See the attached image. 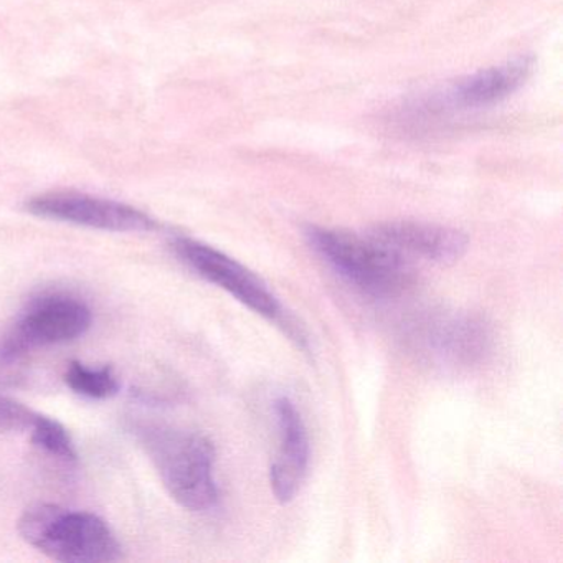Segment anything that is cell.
<instances>
[{
	"label": "cell",
	"instance_id": "13",
	"mask_svg": "<svg viewBox=\"0 0 563 563\" xmlns=\"http://www.w3.org/2000/svg\"><path fill=\"white\" fill-rule=\"evenodd\" d=\"M37 415L25 405L0 395V431L31 430Z\"/></svg>",
	"mask_w": 563,
	"mask_h": 563
},
{
	"label": "cell",
	"instance_id": "11",
	"mask_svg": "<svg viewBox=\"0 0 563 563\" xmlns=\"http://www.w3.org/2000/svg\"><path fill=\"white\" fill-rule=\"evenodd\" d=\"M65 384L84 397L104 400L114 397L120 390V382L114 375L113 368H91L80 362H71L65 372Z\"/></svg>",
	"mask_w": 563,
	"mask_h": 563
},
{
	"label": "cell",
	"instance_id": "5",
	"mask_svg": "<svg viewBox=\"0 0 563 563\" xmlns=\"http://www.w3.org/2000/svg\"><path fill=\"white\" fill-rule=\"evenodd\" d=\"M173 250L197 275L219 286L256 314L269 321L282 318L283 309L276 296L266 288L265 283L260 282L232 256L186 236H177L173 242Z\"/></svg>",
	"mask_w": 563,
	"mask_h": 563
},
{
	"label": "cell",
	"instance_id": "8",
	"mask_svg": "<svg viewBox=\"0 0 563 563\" xmlns=\"http://www.w3.org/2000/svg\"><path fill=\"white\" fill-rule=\"evenodd\" d=\"M279 428V450L269 467V484L279 503L295 499L308 474L309 437L305 421L296 405L288 397L275 401Z\"/></svg>",
	"mask_w": 563,
	"mask_h": 563
},
{
	"label": "cell",
	"instance_id": "7",
	"mask_svg": "<svg viewBox=\"0 0 563 563\" xmlns=\"http://www.w3.org/2000/svg\"><path fill=\"white\" fill-rule=\"evenodd\" d=\"M34 216L107 232H151L156 222L126 203L78 192H48L29 200Z\"/></svg>",
	"mask_w": 563,
	"mask_h": 563
},
{
	"label": "cell",
	"instance_id": "4",
	"mask_svg": "<svg viewBox=\"0 0 563 563\" xmlns=\"http://www.w3.org/2000/svg\"><path fill=\"white\" fill-rule=\"evenodd\" d=\"M90 325V308L80 299L65 295L42 296L31 302L0 342V358L14 361L35 347L74 341Z\"/></svg>",
	"mask_w": 563,
	"mask_h": 563
},
{
	"label": "cell",
	"instance_id": "6",
	"mask_svg": "<svg viewBox=\"0 0 563 563\" xmlns=\"http://www.w3.org/2000/svg\"><path fill=\"white\" fill-rule=\"evenodd\" d=\"M424 357L441 367L467 368L479 364L493 345L487 322L467 312H446L418 325L413 339Z\"/></svg>",
	"mask_w": 563,
	"mask_h": 563
},
{
	"label": "cell",
	"instance_id": "1",
	"mask_svg": "<svg viewBox=\"0 0 563 563\" xmlns=\"http://www.w3.org/2000/svg\"><path fill=\"white\" fill-rule=\"evenodd\" d=\"M136 433L164 486L179 506L194 512L217 506L216 448L209 438L159 424H143Z\"/></svg>",
	"mask_w": 563,
	"mask_h": 563
},
{
	"label": "cell",
	"instance_id": "10",
	"mask_svg": "<svg viewBox=\"0 0 563 563\" xmlns=\"http://www.w3.org/2000/svg\"><path fill=\"white\" fill-rule=\"evenodd\" d=\"M533 70L532 58H516L499 67L477 71L448 90L446 104L461 110L489 107L519 90Z\"/></svg>",
	"mask_w": 563,
	"mask_h": 563
},
{
	"label": "cell",
	"instance_id": "3",
	"mask_svg": "<svg viewBox=\"0 0 563 563\" xmlns=\"http://www.w3.org/2000/svg\"><path fill=\"white\" fill-rule=\"evenodd\" d=\"M306 239L335 273L367 295L395 296L410 283L407 258L368 233L309 227Z\"/></svg>",
	"mask_w": 563,
	"mask_h": 563
},
{
	"label": "cell",
	"instance_id": "2",
	"mask_svg": "<svg viewBox=\"0 0 563 563\" xmlns=\"http://www.w3.org/2000/svg\"><path fill=\"white\" fill-rule=\"evenodd\" d=\"M19 532L48 559L64 563H111L123 559L117 536L101 517L37 504L25 510Z\"/></svg>",
	"mask_w": 563,
	"mask_h": 563
},
{
	"label": "cell",
	"instance_id": "9",
	"mask_svg": "<svg viewBox=\"0 0 563 563\" xmlns=\"http://www.w3.org/2000/svg\"><path fill=\"white\" fill-rule=\"evenodd\" d=\"M368 235L380 240L405 258L418 256L434 263L457 262L466 253L470 243L460 230L408 220L380 223Z\"/></svg>",
	"mask_w": 563,
	"mask_h": 563
},
{
	"label": "cell",
	"instance_id": "12",
	"mask_svg": "<svg viewBox=\"0 0 563 563\" xmlns=\"http://www.w3.org/2000/svg\"><path fill=\"white\" fill-rule=\"evenodd\" d=\"M31 431L35 446L47 451L48 454L58 457V460L67 461V463L77 461V450H75L74 441L68 434L67 428L54 418L37 415Z\"/></svg>",
	"mask_w": 563,
	"mask_h": 563
}]
</instances>
